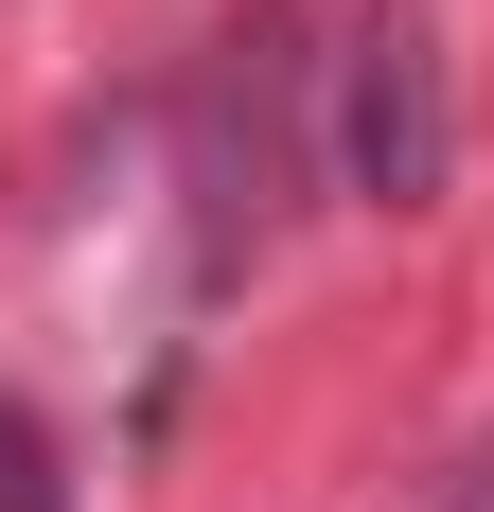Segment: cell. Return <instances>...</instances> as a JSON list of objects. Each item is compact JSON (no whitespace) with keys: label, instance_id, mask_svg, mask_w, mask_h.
Here are the masks:
<instances>
[{"label":"cell","instance_id":"obj_1","mask_svg":"<svg viewBox=\"0 0 494 512\" xmlns=\"http://www.w3.org/2000/svg\"><path fill=\"white\" fill-rule=\"evenodd\" d=\"M300 142H318V53H300V0H247L230 36L195 53L177 89V195H195V283H247L300 212Z\"/></svg>","mask_w":494,"mask_h":512},{"label":"cell","instance_id":"obj_2","mask_svg":"<svg viewBox=\"0 0 494 512\" xmlns=\"http://www.w3.org/2000/svg\"><path fill=\"white\" fill-rule=\"evenodd\" d=\"M318 159H336V195H371V212H442V177H459V71H442V18H424V0H353V36L318 53Z\"/></svg>","mask_w":494,"mask_h":512},{"label":"cell","instance_id":"obj_3","mask_svg":"<svg viewBox=\"0 0 494 512\" xmlns=\"http://www.w3.org/2000/svg\"><path fill=\"white\" fill-rule=\"evenodd\" d=\"M0 512H71V460H53V424L0 389Z\"/></svg>","mask_w":494,"mask_h":512},{"label":"cell","instance_id":"obj_4","mask_svg":"<svg viewBox=\"0 0 494 512\" xmlns=\"http://www.w3.org/2000/svg\"><path fill=\"white\" fill-rule=\"evenodd\" d=\"M424 512H494V424H477V442H459L442 477H424Z\"/></svg>","mask_w":494,"mask_h":512}]
</instances>
